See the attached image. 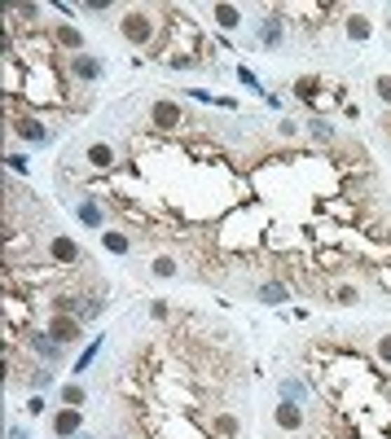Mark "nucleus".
<instances>
[{"mask_svg":"<svg viewBox=\"0 0 391 439\" xmlns=\"http://www.w3.org/2000/svg\"><path fill=\"white\" fill-rule=\"evenodd\" d=\"M5 439H31V435H27L22 426H9V431H5Z\"/></svg>","mask_w":391,"mask_h":439,"instance_id":"obj_35","label":"nucleus"},{"mask_svg":"<svg viewBox=\"0 0 391 439\" xmlns=\"http://www.w3.org/2000/svg\"><path fill=\"white\" fill-rule=\"evenodd\" d=\"M75 220L84 224V229H102V224H106V207L88 193V198H79V202H75Z\"/></svg>","mask_w":391,"mask_h":439,"instance_id":"obj_8","label":"nucleus"},{"mask_svg":"<svg viewBox=\"0 0 391 439\" xmlns=\"http://www.w3.org/2000/svg\"><path fill=\"white\" fill-rule=\"evenodd\" d=\"M5 162H9V172H27V154H18V150L5 154Z\"/></svg>","mask_w":391,"mask_h":439,"instance_id":"obj_33","label":"nucleus"},{"mask_svg":"<svg viewBox=\"0 0 391 439\" xmlns=\"http://www.w3.org/2000/svg\"><path fill=\"white\" fill-rule=\"evenodd\" d=\"M277 391H282V400H295V404H308V400H313V386L299 382V378H286Z\"/></svg>","mask_w":391,"mask_h":439,"instance_id":"obj_15","label":"nucleus"},{"mask_svg":"<svg viewBox=\"0 0 391 439\" xmlns=\"http://www.w3.org/2000/svg\"><path fill=\"white\" fill-rule=\"evenodd\" d=\"M71 75L79 79V84H97V79L106 75V62L92 57V53H79V57H71Z\"/></svg>","mask_w":391,"mask_h":439,"instance_id":"obj_5","label":"nucleus"},{"mask_svg":"<svg viewBox=\"0 0 391 439\" xmlns=\"http://www.w3.org/2000/svg\"><path fill=\"white\" fill-rule=\"evenodd\" d=\"M373 92H378L383 102H391V75H378V79H373Z\"/></svg>","mask_w":391,"mask_h":439,"instance_id":"obj_31","label":"nucleus"},{"mask_svg":"<svg viewBox=\"0 0 391 439\" xmlns=\"http://www.w3.org/2000/svg\"><path fill=\"white\" fill-rule=\"evenodd\" d=\"M48 334H53L62 347H75L79 338H84V330H79V316H62V312H53V321H48Z\"/></svg>","mask_w":391,"mask_h":439,"instance_id":"obj_3","label":"nucleus"},{"mask_svg":"<svg viewBox=\"0 0 391 439\" xmlns=\"http://www.w3.org/2000/svg\"><path fill=\"white\" fill-rule=\"evenodd\" d=\"M48 259H53V264H62V268H75L79 259H84V251H79V242L75 237H48Z\"/></svg>","mask_w":391,"mask_h":439,"instance_id":"obj_2","label":"nucleus"},{"mask_svg":"<svg viewBox=\"0 0 391 439\" xmlns=\"http://www.w3.org/2000/svg\"><path fill=\"white\" fill-rule=\"evenodd\" d=\"M308 132H313L317 141H334V127L325 123V119H308Z\"/></svg>","mask_w":391,"mask_h":439,"instance_id":"obj_25","label":"nucleus"},{"mask_svg":"<svg viewBox=\"0 0 391 439\" xmlns=\"http://www.w3.org/2000/svg\"><path fill=\"white\" fill-rule=\"evenodd\" d=\"M31 386H36V391H48V386H53V369H36L31 373Z\"/></svg>","mask_w":391,"mask_h":439,"instance_id":"obj_27","label":"nucleus"},{"mask_svg":"<svg viewBox=\"0 0 391 439\" xmlns=\"http://www.w3.org/2000/svg\"><path fill=\"white\" fill-rule=\"evenodd\" d=\"M150 123L167 132V127H181L185 115H181V106H176V102H154V106H150Z\"/></svg>","mask_w":391,"mask_h":439,"instance_id":"obj_9","label":"nucleus"},{"mask_svg":"<svg viewBox=\"0 0 391 439\" xmlns=\"http://www.w3.org/2000/svg\"><path fill=\"white\" fill-rule=\"evenodd\" d=\"M102 246H106L110 255H128V251H132V237L119 233V229H102Z\"/></svg>","mask_w":391,"mask_h":439,"instance_id":"obj_16","label":"nucleus"},{"mask_svg":"<svg viewBox=\"0 0 391 439\" xmlns=\"http://www.w3.org/2000/svg\"><path fill=\"white\" fill-rule=\"evenodd\" d=\"M373 351H378L383 365H391V334H378V347H373Z\"/></svg>","mask_w":391,"mask_h":439,"instance_id":"obj_29","label":"nucleus"},{"mask_svg":"<svg viewBox=\"0 0 391 439\" xmlns=\"http://www.w3.org/2000/svg\"><path fill=\"white\" fill-rule=\"evenodd\" d=\"M27 343H31V347H36V351L44 356V361H48V365H53V361H57V356H62V343H57V338H53V334H48V330H44V334H27Z\"/></svg>","mask_w":391,"mask_h":439,"instance_id":"obj_12","label":"nucleus"},{"mask_svg":"<svg viewBox=\"0 0 391 439\" xmlns=\"http://www.w3.org/2000/svg\"><path fill=\"white\" fill-rule=\"evenodd\" d=\"M154 31H158V22H154L145 9H128L123 18H119V36H123L128 44H150Z\"/></svg>","mask_w":391,"mask_h":439,"instance_id":"obj_1","label":"nucleus"},{"mask_svg":"<svg viewBox=\"0 0 391 439\" xmlns=\"http://www.w3.org/2000/svg\"><path fill=\"white\" fill-rule=\"evenodd\" d=\"M97 356H102V338H97V343H88L84 351H79V361H75V369H71V373H88V369L97 365Z\"/></svg>","mask_w":391,"mask_h":439,"instance_id":"obj_19","label":"nucleus"},{"mask_svg":"<svg viewBox=\"0 0 391 439\" xmlns=\"http://www.w3.org/2000/svg\"><path fill=\"white\" fill-rule=\"evenodd\" d=\"M198 67V57H189V53H181V57H172V71H193Z\"/></svg>","mask_w":391,"mask_h":439,"instance_id":"obj_32","label":"nucleus"},{"mask_svg":"<svg viewBox=\"0 0 391 439\" xmlns=\"http://www.w3.org/2000/svg\"><path fill=\"white\" fill-rule=\"evenodd\" d=\"M106 312V299L102 295H84V312H79V321H92V316H102Z\"/></svg>","mask_w":391,"mask_h":439,"instance_id":"obj_23","label":"nucleus"},{"mask_svg":"<svg viewBox=\"0 0 391 439\" xmlns=\"http://www.w3.org/2000/svg\"><path fill=\"white\" fill-rule=\"evenodd\" d=\"M343 27H348V40H356V44H365V40L373 36V22L365 18V13H348Z\"/></svg>","mask_w":391,"mask_h":439,"instance_id":"obj_13","label":"nucleus"},{"mask_svg":"<svg viewBox=\"0 0 391 439\" xmlns=\"http://www.w3.org/2000/svg\"><path fill=\"white\" fill-rule=\"evenodd\" d=\"M334 303L356 307V303H361V290H356V286H348V281H338V286H334Z\"/></svg>","mask_w":391,"mask_h":439,"instance_id":"obj_21","label":"nucleus"},{"mask_svg":"<svg viewBox=\"0 0 391 439\" xmlns=\"http://www.w3.org/2000/svg\"><path fill=\"white\" fill-rule=\"evenodd\" d=\"M282 40H286V22H282V13H264V22H259V44L268 48H282Z\"/></svg>","mask_w":391,"mask_h":439,"instance_id":"obj_7","label":"nucleus"},{"mask_svg":"<svg viewBox=\"0 0 391 439\" xmlns=\"http://www.w3.org/2000/svg\"><path fill=\"white\" fill-rule=\"evenodd\" d=\"M150 316H154V321H167V316H172L167 299H154V303H150Z\"/></svg>","mask_w":391,"mask_h":439,"instance_id":"obj_30","label":"nucleus"},{"mask_svg":"<svg viewBox=\"0 0 391 439\" xmlns=\"http://www.w3.org/2000/svg\"><path fill=\"white\" fill-rule=\"evenodd\" d=\"M75 439H92V435H88V431H79V435H75Z\"/></svg>","mask_w":391,"mask_h":439,"instance_id":"obj_36","label":"nucleus"},{"mask_svg":"<svg viewBox=\"0 0 391 439\" xmlns=\"http://www.w3.org/2000/svg\"><path fill=\"white\" fill-rule=\"evenodd\" d=\"M317 88H321V84H317L313 75H299V79H295V97H299V102H313Z\"/></svg>","mask_w":391,"mask_h":439,"instance_id":"obj_22","label":"nucleus"},{"mask_svg":"<svg viewBox=\"0 0 391 439\" xmlns=\"http://www.w3.org/2000/svg\"><path fill=\"white\" fill-rule=\"evenodd\" d=\"M150 272H154V277H176L181 268H176V259H172V255H158L154 264H150Z\"/></svg>","mask_w":391,"mask_h":439,"instance_id":"obj_24","label":"nucleus"},{"mask_svg":"<svg viewBox=\"0 0 391 439\" xmlns=\"http://www.w3.org/2000/svg\"><path fill=\"white\" fill-rule=\"evenodd\" d=\"M211 13H216V27H220V31H238V27H242V9H238V5H216Z\"/></svg>","mask_w":391,"mask_h":439,"instance_id":"obj_17","label":"nucleus"},{"mask_svg":"<svg viewBox=\"0 0 391 439\" xmlns=\"http://www.w3.org/2000/svg\"><path fill=\"white\" fill-rule=\"evenodd\" d=\"M110 439H123V435H110Z\"/></svg>","mask_w":391,"mask_h":439,"instance_id":"obj_37","label":"nucleus"},{"mask_svg":"<svg viewBox=\"0 0 391 439\" xmlns=\"http://www.w3.org/2000/svg\"><path fill=\"white\" fill-rule=\"evenodd\" d=\"M277 132H282V137L290 141V137H299V123H290V119H282V123H277Z\"/></svg>","mask_w":391,"mask_h":439,"instance_id":"obj_34","label":"nucleus"},{"mask_svg":"<svg viewBox=\"0 0 391 439\" xmlns=\"http://www.w3.org/2000/svg\"><path fill=\"white\" fill-rule=\"evenodd\" d=\"M238 84H242V88H251V92H259V97H268L264 88H259V79H255V71H247V67H238Z\"/></svg>","mask_w":391,"mask_h":439,"instance_id":"obj_26","label":"nucleus"},{"mask_svg":"<svg viewBox=\"0 0 391 439\" xmlns=\"http://www.w3.org/2000/svg\"><path fill=\"white\" fill-rule=\"evenodd\" d=\"M57 44H62V48H71V57L84 53V36H79V27H71V22H62V27H57Z\"/></svg>","mask_w":391,"mask_h":439,"instance_id":"obj_14","label":"nucleus"},{"mask_svg":"<svg viewBox=\"0 0 391 439\" xmlns=\"http://www.w3.org/2000/svg\"><path fill=\"white\" fill-rule=\"evenodd\" d=\"M88 400V391H84V382H67L62 386V404H67V409H79V404Z\"/></svg>","mask_w":391,"mask_h":439,"instance_id":"obj_20","label":"nucleus"},{"mask_svg":"<svg viewBox=\"0 0 391 439\" xmlns=\"http://www.w3.org/2000/svg\"><path fill=\"white\" fill-rule=\"evenodd\" d=\"M290 299V290L282 286V281H264V286H259V303H268V307H282Z\"/></svg>","mask_w":391,"mask_h":439,"instance_id":"obj_18","label":"nucleus"},{"mask_svg":"<svg viewBox=\"0 0 391 439\" xmlns=\"http://www.w3.org/2000/svg\"><path fill=\"white\" fill-rule=\"evenodd\" d=\"M387 237H391V233H387Z\"/></svg>","mask_w":391,"mask_h":439,"instance_id":"obj_38","label":"nucleus"},{"mask_svg":"<svg viewBox=\"0 0 391 439\" xmlns=\"http://www.w3.org/2000/svg\"><path fill=\"white\" fill-rule=\"evenodd\" d=\"M48 426H53V435H57V439H75L79 431H84V417H79V409H67V404H62V409L53 413V421H48Z\"/></svg>","mask_w":391,"mask_h":439,"instance_id":"obj_6","label":"nucleus"},{"mask_svg":"<svg viewBox=\"0 0 391 439\" xmlns=\"http://www.w3.org/2000/svg\"><path fill=\"white\" fill-rule=\"evenodd\" d=\"M88 167H97V172L115 167V145H110V141H92L88 145Z\"/></svg>","mask_w":391,"mask_h":439,"instance_id":"obj_11","label":"nucleus"},{"mask_svg":"<svg viewBox=\"0 0 391 439\" xmlns=\"http://www.w3.org/2000/svg\"><path fill=\"white\" fill-rule=\"evenodd\" d=\"M273 421L282 431H299L303 421H308V409H303V404H295V400H282V404H273Z\"/></svg>","mask_w":391,"mask_h":439,"instance_id":"obj_4","label":"nucleus"},{"mask_svg":"<svg viewBox=\"0 0 391 439\" xmlns=\"http://www.w3.org/2000/svg\"><path fill=\"white\" fill-rule=\"evenodd\" d=\"M216 435H224V439H229V435H238V417H229V413H224V417H216Z\"/></svg>","mask_w":391,"mask_h":439,"instance_id":"obj_28","label":"nucleus"},{"mask_svg":"<svg viewBox=\"0 0 391 439\" xmlns=\"http://www.w3.org/2000/svg\"><path fill=\"white\" fill-rule=\"evenodd\" d=\"M13 132H18L27 145H48V127L40 123V119H31V115H22V119H13Z\"/></svg>","mask_w":391,"mask_h":439,"instance_id":"obj_10","label":"nucleus"}]
</instances>
